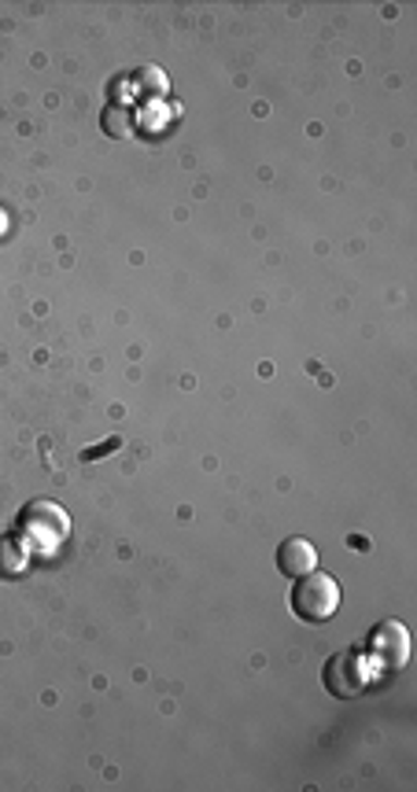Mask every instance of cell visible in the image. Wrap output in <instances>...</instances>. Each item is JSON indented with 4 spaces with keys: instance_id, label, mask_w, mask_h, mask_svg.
<instances>
[{
    "instance_id": "obj_3",
    "label": "cell",
    "mask_w": 417,
    "mask_h": 792,
    "mask_svg": "<svg viewBox=\"0 0 417 792\" xmlns=\"http://www.w3.org/2000/svg\"><path fill=\"white\" fill-rule=\"evenodd\" d=\"M321 682L326 690L340 696V701H351L366 690V660L358 648H340V653L329 656V664L321 667Z\"/></svg>"
},
{
    "instance_id": "obj_7",
    "label": "cell",
    "mask_w": 417,
    "mask_h": 792,
    "mask_svg": "<svg viewBox=\"0 0 417 792\" xmlns=\"http://www.w3.org/2000/svg\"><path fill=\"white\" fill-rule=\"evenodd\" d=\"M100 129L115 140L130 137V133H134V111L122 108V103H111V108H103V114H100Z\"/></svg>"
},
{
    "instance_id": "obj_8",
    "label": "cell",
    "mask_w": 417,
    "mask_h": 792,
    "mask_svg": "<svg viewBox=\"0 0 417 792\" xmlns=\"http://www.w3.org/2000/svg\"><path fill=\"white\" fill-rule=\"evenodd\" d=\"M4 228H8V214L0 211V233H4Z\"/></svg>"
},
{
    "instance_id": "obj_2",
    "label": "cell",
    "mask_w": 417,
    "mask_h": 792,
    "mask_svg": "<svg viewBox=\"0 0 417 792\" xmlns=\"http://www.w3.org/2000/svg\"><path fill=\"white\" fill-rule=\"evenodd\" d=\"M292 612L307 623H329L340 608V582L329 571H307V576L292 579Z\"/></svg>"
},
{
    "instance_id": "obj_6",
    "label": "cell",
    "mask_w": 417,
    "mask_h": 792,
    "mask_svg": "<svg viewBox=\"0 0 417 792\" xmlns=\"http://www.w3.org/2000/svg\"><path fill=\"white\" fill-rule=\"evenodd\" d=\"M26 565H30V546L23 539H15V534H4L0 539V576L15 579L23 576Z\"/></svg>"
},
{
    "instance_id": "obj_5",
    "label": "cell",
    "mask_w": 417,
    "mask_h": 792,
    "mask_svg": "<svg viewBox=\"0 0 417 792\" xmlns=\"http://www.w3.org/2000/svg\"><path fill=\"white\" fill-rule=\"evenodd\" d=\"M318 568V549L310 546L307 539H299V534H292V539H284L278 546V571L289 579H299L307 576V571Z\"/></svg>"
},
{
    "instance_id": "obj_1",
    "label": "cell",
    "mask_w": 417,
    "mask_h": 792,
    "mask_svg": "<svg viewBox=\"0 0 417 792\" xmlns=\"http://www.w3.org/2000/svg\"><path fill=\"white\" fill-rule=\"evenodd\" d=\"M19 534H23L30 553L34 549L52 553L71 539V517L63 505H56L49 498H37L19 512Z\"/></svg>"
},
{
    "instance_id": "obj_4",
    "label": "cell",
    "mask_w": 417,
    "mask_h": 792,
    "mask_svg": "<svg viewBox=\"0 0 417 792\" xmlns=\"http://www.w3.org/2000/svg\"><path fill=\"white\" fill-rule=\"evenodd\" d=\"M366 653L373 664L400 671V667H406V660H410V631H406L400 619H384V623H377L373 631H369Z\"/></svg>"
}]
</instances>
